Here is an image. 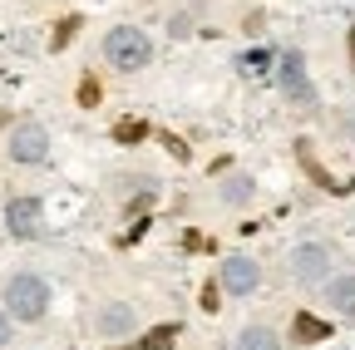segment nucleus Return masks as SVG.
Here are the masks:
<instances>
[{
	"mask_svg": "<svg viewBox=\"0 0 355 350\" xmlns=\"http://www.w3.org/2000/svg\"><path fill=\"white\" fill-rule=\"evenodd\" d=\"M104 55H109L114 69L133 74V69H144V64L153 60V45H148V35H144L139 25H114V30L104 35Z\"/></svg>",
	"mask_w": 355,
	"mask_h": 350,
	"instance_id": "obj_1",
	"label": "nucleus"
},
{
	"mask_svg": "<svg viewBox=\"0 0 355 350\" xmlns=\"http://www.w3.org/2000/svg\"><path fill=\"white\" fill-rule=\"evenodd\" d=\"M44 306H50V286H44L40 277L20 272V277L6 281V311H10L15 321H40Z\"/></svg>",
	"mask_w": 355,
	"mask_h": 350,
	"instance_id": "obj_2",
	"label": "nucleus"
},
{
	"mask_svg": "<svg viewBox=\"0 0 355 350\" xmlns=\"http://www.w3.org/2000/svg\"><path fill=\"white\" fill-rule=\"evenodd\" d=\"M10 158L15 163H44L50 158V128L35 123V119H20L15 134H10Z\"/></svg>",
	"mask_w": 355,
	"mask_h": 350,
	"instance_id": "obj_3",
	"label": "nucleus"
},
{
	"mask_svg": "<svg viewBox=\"0 0 355 350\" xmlns=\"http://www.w3.org/2000/svg\"><path fill=\"white\" fill-rule=\"evenodd\" d=\"M286 267H291V277L296 281H326L331 277V252L321 247V242H301V247H291V261H286Z\"/></svg>",
	"mask_w": 355,
	"mask_h": 350,
	"instance_id": "obj_4",
	"label": "nucleus"
},
{
	"mask_svg": "<svg viewBox=\"0 0 355 350\" xmlns=\"http://www.w3.org/2000/svg\"><path fill=\"white\" fill-rule=\"evenodd\" d=\"M282 89H286V99L296 104V109H316V89H311V79H306V60L291 50V55H282Z\"/></svg>",
	"mask_w": 355,
	"mask_h": 350,
	"instance_id": "obj_5",
	"label": "nucleus"
},
{
	"mask_svg": "<svg viewBox=\"0 0 355 350\" xmlns=\"http://www.w3.org/2000/svg\"><path fill=\"white\" fill-rule=\"evenodd\" d=\"M6 227H10V237H40V227H44V207H40L35 198H10V207H6Z\"/></svg>",
	"mask_w": 355,
	"mask_h": 350,
	"instance_id": "obj_6",
	"label": "nucleus"
},
{
	"mask_svg": "<svg viewBox=\"0 0 355 350\" xmlns=\"http://www.w3.org/2000/svg\"><path fill=\"white\" fill-rule=\"evenodd\" d=\"M257 281H261V272H257V261L252 256H227L222 261V291H232V296H252L257 291Z\"/></svg>",
	"mask_w": 355,
	"mask_h": 350,
	"instance_id": "obj_7",
	"label": "nucleus"
},
{
	"mask_svg": "<svg viewBox=\"0 0 355 350\" xmlns=\"http://www.w3.org/2000/svg\"><path fill=\"white\" fill-rule=\"evenodd\" d=\"M94 331H99V335H109V340L128 335V331H133V306H128V301H109L104 311L94 316Z\"/></svg>",
	"mask_w": 355,
	"mask_h": 350,
	"instance_id": "obj_8",
	"label": "nucleus"
},
{
	"mask_svg": "<svg viewBox=\"0 0 355 350\" xmlns=\"http://www.w3.org/2000/svg\"><path fill=\"white\" fill-rule=\"evenodd\" d=\"M291 340L296 345H321V340H331V321L311 316V311H296L291 316Z\"/></svg>",
	"mask_w": 355,
	"mask_h": 350,
	"instance_id": "obj_9",
	"label": "nucleus"
},
{
	"mask_svg": "<svg viewBox=\"0 0 355 350\" xmlns=\"http://www.w3.org/2000/svg\"><path fill=\"white\" fill-rule=\"evenodd\" d=\"M326 301H331V311L355 321V277H336V281L326 277Z\"/></svg>",
	"mask_w": 355,
	"mask_h": 350,
	"instance_id": "obj_10",
	"label": "nucleus"
},
{
	"mask_svg": "<svg viewBox=\"0 0 355 350\" xmlns=\"http://www.w3.org/2000/svg\"><path fill=\"white\" fill-rule=\"evenodd\" d=\"M296 158H301V168H306V178H311V183H316V188H326V193H331V188H340V193H350V183H331V173H326V168L316 163V153H311V143H306V139L296 143Z\"/></svg>",
	"mask_w": 355,
	"mask_h": 350,
	"instance_id": "obj_11",
	"label": "nucleus"
},
{
	"mask_svg": "<svg viewBox=\"0 0 355 350\" xmlns=\"http://www.w3.org/2000/svg\"><path fill=\"white\" fill-rule=\"evenodd\" d=\"M178 335H183V331H178V321H163V326H153L139 345H133V350H173L178 345Z\"/></svg>",
	"mask_w": 355,
	"mask_h": 350,
	"instance_id": "obj_12",
	"label": "nucleus"
},
{
	"mask_svg": "<svg viewBox=\"0 0 355 350\" xmlns=\"http://www.w3.org/2000/svg\"><path fill=\"white\" fill-rule=\"evenodd\" d=\"M237 350H282V340H277V331H266V326H247L237 335Z\"/></svg>",
	"mask_w": 355,
	"mask_h": 350,
	"instance_id": "obj_13",
	"label": "nucleus"
},
{
	"mask_svg": "<svg viewBox=\"0 0 355 350\" xmlns=\"http://www.w3.org/2000/svg\"><path fill=\"white\" fill-rule=\"evenodd\" d=\"M148 134H153V128H148V123H144V119H133V114H128V119H119V123H114V143H128V148H133V143H144V139H148Z\"/></svg>",
	"mask_w": 355,
	"mask_h": 350,
	"instance_id": "obj_14",
	"label": "nucleus"
},
{
	"mask_svg": "<svg viewBox=\"0 0 355 350\" xmlns=\"http://www.w3.org/2000/svg\"><path fill=\"white\" fill-rule=\"evenodd\" d=\"M99 99H104V84L94 74H84L79 79V109H99Z\"/></svg>",
	"mask_w": 355,
	"mask_h": 350,
	"instance_id": "obj_15",
	"label": "nucleus"
},
{
	"mask_svg": "<svg viewBox=\"0 0 355 350\" xmlns=\"http://www.w3.org/2000/svg\"><path fill=\"white\" fill-rule=\"evenodd\" d=\"M79 25H84V20H79V15H64V20H60V30H55V35H50V50H55V55H60V50H64V45H69V40H74V35H79Z\"/></svg>",
	"mask_w": 355,
	"mask_h": 350,
	"instance_id": "obj_16",
	"label": "nucleus"
},
{
	"mask_svg": "<svg viewBox=\"0 0 355 350\" xmlns=\"http://www.w3.org/2000/svg\"><path fill=\"white\" fill-rule=\"evenodd\" d=\"M198 306H202L207 316H217V311H222V286H217V281H207V286H202V301H198Z\"/></svg>",
	"mask_w": 355,
	"mask_h": 350,
	"instance_id": "obj_17",
	"label": "nucleus"
},
{
	"mask_svg": "<svg viewBox=\"0 0 355 350\" xmlns=\"http://www.w3.org/2000/svg\"><path fill=\"white\" fill-rule=\"evenodd\" d=\"M266 64H272V55H266V50H247V55H242V69H247V74H266Z\"/></svg>",
	"mask_w": 355,
	"mask_h": 350,
	"instance_id": "obj_18",
	"label": "nucleus"
},
{
	"mask_svg": "<svg viewBox=\"0 0 355 350\" xmlns=\"http://www.w3.org/2000/svg\"><path fill=\"white\" fill-rule=\"evenodd\" d=\"M163 148H168V153H173L178 163H188V143H183V139H178V134H173V128H168V134H163Z\"/></svg>",
	"mask_w": 355,
	"mask_h": 350,
	"instance_id": "obj_19",
	"label": "nucleus"
},
{
	"mask_svg": "<svg viewBox=\"0 0 355 350\" xmlns=\"http://www.w3.org/2000/svg\"><path fill=\"white\" fill-rule=\"evenodd\" d=\"M222 193H227V202H242V198H247L252 188H247V178H232V183H227V188H222Z\"/></svg>",
	"mask_w": 355,
	"mask_h": 350,
	"instance_id": "obj_20",
	"label": "nucleus"
},
{
	"mask_svg": "<svg viewBox=\"0 0 355 350\" xmlns=\"http://www.w3.org/2000/svg\"><path fill=\"white\" fill-rule=\"evenodd\" d=\"M6 340H10V316L0 311V345H6Z\"/></svg>",
	"mask_w": 355,
	"mask_h": 350,
	"instance_id": "obj_21",
	"label": "nucleus"
},
{
	"mask_svg": "<svg viewBox=\"0 0 355 350\" xmlns=\"http://www.w3.org/2000/svg\"><path fill=\"white\" fill-rule=\"evenodd\" d=\"M345 45H350V69H355V25H350V35H345Z\"/></svg>",
	"mask_w": 355,
	"mask_h": 350,
	"instance_id": "obj_22",
	"label": "nucleus"
},
{
	"mask_svg": "<svg viewBox=\"0 0 355 350\" xmlns=\"http://www.w3.org/2000/svg\"><path fill=\"white\" fill-rule=\"evenodd\" d=\"M114 350H123V345H114Z\"/></svg>",
	"mask_w": 355,
	"mask_h": 350,
	"instance_id": "obj_23",
	"label": "nucleus"
}]
</instances>
